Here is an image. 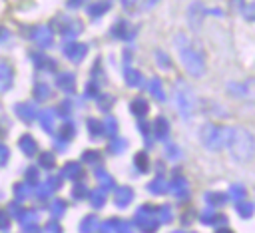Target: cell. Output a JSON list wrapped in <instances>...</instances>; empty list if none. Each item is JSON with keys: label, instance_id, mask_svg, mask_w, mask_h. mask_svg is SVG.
<instances>
[{"label": "cell", "instance_id": "obj_1", "mask_svg": "<svg viewBox=\"0 0 255 233\" xmlns=\"http://www.w3.org/2000/svg\"><path fill=\"white\" fill-rule=\"evenodd\" d=\"M225 147L229 149L231 157L237 161H247L253 157L255 153V139L253 135L243 129V127H229V135H227V143Z\"/></svg>", "mask_w": 255, "mask_h": 233}, {"label": "cell", "instance_id": "obj_2", "mask_svg": "<svg viewBox=\"0 0 255 233\" xmlns=\"http://www.w3.org/2000/svg\"><path fill=\"white\" fill-rule=\"evenodd\" d=\"M177 48H179V54H181V62L185 66V70L193 76H203V60L201 56L191 48V44L185 42L183 36H177Z\"/></svg>", "mask_w": 255, "mask_h": 233}, {"label": "cell", "instance_id": "obj_3", "mask_svg": "<svg viewBox=\"0 0 255 233\" xmlns=\"http://www.w3.org/2000/svg\"><path fill=\"white\" fill-rule=\"evenodd\" d=\"M227 135H229V127H221L213 123H207L201 127V141L209 149H221L227 143Z\"/></svg>", "mask_w": 255, "mask_h": 233}, {"label": "cell", "instance_id": "obj_4", "mask_svg": "<svg viewBox=\"0 0 255 233\" xmlns=\"http://www.w3.org/2000/svg\"><path fill=\"white\" fill-rule=\"evenodd\" d=\"M229 92H233L235 96H241L245 100L255 102V78H249V80H245L241 84H231Z\"/></svg>", "mask_w": 255, "mask_h": 233}, {"label": "cell", "instance_id": "obj_5", "mask_svg": "<svg viewBox=\"0 0 255 233\" xmlns=\"http://www.w3.org/2000/svg\"><path fill=\"white\" fill-rule=\"evenodd\" d=\"M175 100H177V106H179V112L183 116H189L191 110H193V98H191V92L187 88L181 86V90L175 92Z\"/></svg>", "mask_w": 255, "mask_h": 233}, {"label": "cell", "instance_id": "obj_6", "mask_svg": "<svg viewBox=\"0 0 255 233\" xmlns=\"http://www.w3.org/2000/svg\"><path fill=\"white\" fill-rule=\"evenodd\" d=\"M62 50H64V54H66L70 60H74V62L82 60V58L86 56V52H88V48H86L84 44H78V42H68Z\"/></svg>", "mask_w": 255, "mask_h": 233}, {"label": "cell", "instance_id": "obj_7", "mask_svg": "<svg viewBox=\"0 0 255 233\" xmlns=\"http://www.w3.org/2000/svg\"><path fill=\"white\" fill-rule=\"evenodd\" d=\"M32 40L40 46H50L52 44V32L48 26H38L34 32H32Z\"/></svg>", "mask_w": 255, "mask_h": 233}, {"label": "cell", "instance_id": "obj_8", "mask_svg": "<svg viewBox=\"0 0 255 233\" xmlns=\"http://www.w3.org/2000/svg\"><path fill=\"white\" fill-rule=\"evenodd\" d=\"M14 112H16V116H18L22 121H32V119L36 117V114H38L32 104H18V106L14 108Z\"/></svg>", "mask_w": 255, "mask_h": 233}, {"label": "cell", "instance_id": "obj_9", "mask_svg": "<svg viewBox=\"0 0 255 233\" xmlns=\"http://www.w3.org/2000/svg\"><path fill=\"white\" fill-rule=\"evenodd\" d=\"M131 197H133V191L129 187H120V189H116V195H114V199H116V203L120 207L128 205L131 201Z\"/></svg>", "mask_w": 255, "mask_h": 233}, {"label": "cell", "instance_id": "obj_10", "mask_svg": "<svg viewBox=\"0 0 255 233\" xmlns=\"http://www.w3.org/2000/svg\"><path fill=\"white\" fill-rule=\"evenodd\" d=\"M56 82H58V86H60L64 92H72L74 86H76V78H74L72 74H60Z\"/></svg>", "mask_w": 255, "mask_h": 233}, {"label": "cell", "instance_id": "obj_11", "mask_svg": "<svg viewBox=\"0 0 255 233\" xmlns=\"http://www.w3.org/2000/svg\"><path fill=\"white\" fill-rule=\"evenodd\" d=\"M54 116H56L54 110H42L40 112V119H42V127L44 129H48V131L54 129Z\"/></svg>", "mask_w": 255, "mask_h": 233}, {"label": "cell", "instance_id": "obj_12", "mask_svg": "<svg viewBox=\"0 0 255 233\" xmlns=\"http://www.w3.org/2000/svg\"><path fill=\"white\" fill-rule=\"evenodd\" d=\"M12 82V70L8 64H0V90H6Z\"/></svg>", "mask_w": 255, "mask_h": 233}, {"label": "cell", "instance_id": "obj_13", "mask_svg": "<svg viewBox=\"0 0 255 233\" xmlns=\"http://www.w3.org/2000/svg\"><path fill=\"white\" fill-rule=\"evenodd\" d=\"M20 149L26 153V155H32L34 151H36V143H34V139L30 137V135H22V139H20Z\"/></svg>", "mask_w": 255, "mask_h": 233}, {"label": "cell", "instance_id": "obj_14", "mask_svg": "<svg viewBox=\"0 0 255 233\" xmlns=\"http://www.w3.org/2000/svg\"><path fill=\"white\" fill-rule=\"evenodd\" d=\"M80 163H68V165H64V171H62V177H66V179H76L78 175H80Z\"/></svg>", "mask_w": 255, "mask_h": 233}, {"label": "cell", "instance_id": "obj_15", "mask_svg": "<svg viewBox=\"0 0 255 233\" xmlns=\"http://www.w3.org/2000/svg\"><path fill=\"white\" fill-rule=\"evenodd\" d=\"M96 227H98V219H96L94 215H88V217L80 223V231H82V233H94Z\"/></svg>", "mask_w": 255, "mask_h": 233}, {"label": "cell", "instance_id": "obj_16", "mask_svg": "<svg viewBox=\"0 0 255 233\" xmlns=\"http://www.w3.org/2000/svg\"><path fill=\"white\" fill-rule=\"evenodd\" d=\"M96 177H98V181H100V189H102V191H106V189H110V187L114 185L112 177H110L106 171H102V169L96 171Z\"/></svg>", "mask_w": 255, "mask_h": 233}, {"label": "cell", "instance_id": "obj_17", "mask_svg": "<svg viewBox=\"0 0 255 233\" xmlns=\"http://www.w3.org/2000/svg\"><path fill=\"white\" fill-rule=\"evenodd\" d=\"M108 8H110V2H108V0H104V2H96V4L90 6L88 14H90V16H100V14H104Z\"/></svg>", "mask_w": 255, "mask_h": 233}, {"label": "cell", "instance_id": "obj_18", "mask_svg": "<svg viewBox=\"0 0 255 233\" xmlns=\"http://www.w3.org/2000/svg\"><path fill=\"white\" fill-rule=\"evenodd\" d=\"M88 129H90V133L96 135V137H100V135L106 133V131H104V123L98 121V119H90V121H88Z\"/></svg>", "mask_w": 255, "mask_h": 233}, {"label": "cell", "instance_id": "obj_19", "mask_svg": "<svg viewBox=\"0 0 255 233\" xmlns=\"http://www.w3.org/2000/svg\"><path fill=\"white\" fill-rule=\"evenodd\" d=\"M131 112H133L135 116H143V114L147 112V106H145V102H143L141 98L133 100V102H131Z\"/></svg>", "mask_w": 255, "mask_h": 233}, {"label": "cell", "instance_id": "obj_20", "mask_svg": "<svg viewBox=\"0 0 255 233\" xmlns=\"http://www.w3.org/2000/svg\"><path fill=\"white\" fill-rule=\"evenodd\" d=\"M34 96H36V100L44 102V100H48V96H50V88L44 86V84H38L36 90H34Z\"/></svg>", "mask_w": 255, "mask_h": 233}, {"label": "cell", "instance_id": "obj_21", "mask_svg": "<svg viewBox=\"0 0 255 233\" xmlns=\"http://www.w3.org/2000/svg\"><path fill=\"white\" fill-rule=\"evenodd\" d=\"M64 211H66V205H64V201H60V199L52 201V205H50V213H52V217H60Z\"/></svg>", "mask_w": 255, "mask_h": 233}, {"label": "cell", "instance_id": "obj_22", "mask_svg": "<svg viewBox=\"0 0 255 233\" xmlns=\"http://www.w3.org/2000/svg\"><path fill=\"white\" fill-rule=\"evenodd\" d=\"M126 82H128L129 86H137V84L141 82V76H139L135 70H126Z\"/></svg>", "mask_w": 255, "mask_h": 233}, {"label": "cell", "instance_id": "obj_23", "mask_svg": "<svg viewBox=\"0 0 255 233\" xmlns=\"http://www.w3.org/2000/svg\"><path fill=\"white\" fill-rule=\"evenodd\" d=\"M92 203H94L96 207H102V205H104V191H102V189H96V191L92 193Z\"/></svg>", "mask_w": 255, "mask_h": 233}, {"label": "cell", "instance_id": "obj_24", "mask_svg": "<svg viewBox=\"0 0 255 233\" xmlns=\"http://www.w3.org/2000/svg\"><path fill=\"white\" fill-rule=\"evenodd\" d=\"M149 92L155 96V98H163V94H161V86H159V82L157 80H151V84H149Z\"/></svg>", "mask_w": 255, "mask_h": 233}, {"label": "cell", "instance_id": "obj_25", "mask_svg": "<svg viewBox=\"0 0 255 233\" xmlns=\"http://www.w3.org/2000/svg\"><path fill=\"white\" fill-rule=\"evenodd\" d=\"M112 34H114V36H126V38H128V24H124V22L116 24V28H114Z\"/></svg>", "mask_w": 255, "mask_h": 233}, {"label": "cell", "instance_id": "obj_26", "mask_svg": "<svg viewBox=\"0 0 255 233\" xmlns=\"http://www.w3.org/2000/svg\"><path fill=\"white\" fill-rule=\"evenodd\" d=\"M124 145H126V141H124V139L114 137V139H112V143H110V149H112V151H122V149H124Z\"/></svg>", "mask_w": 255, "mask_h": 233}, {"label": "cell", "instance_id": "obj_27", "mask_svg": "<svg viewBox=\"0 0 255 233\" xmlns=\"http://www.w3.org/2000/svg\"><path fill=\"white\" fill-rule=\"evenodd\" d=\"M40 165L52 167V165H54V155H52V153H44V155L40 157Z\"/></svg>", "mask_w": 255, "mask_h": 233}, {"label": "cell", "instance_id": "obj_28", "mask_svg": "<svg viewBox=\"0 0 255 233\" xmlns=\"http://www.w3.org/2000/svg\"><path fill=\"white\" fill-rule=\"evenodd\" d=\"M133 163H135L139 169H145V165H147V157H145V153H137L135 159H133Z\"/></svg>", "mask_w": 255, "mask_h": 233}, {"label": "cell", "instance_id": "obj_29", "mask_svg": "<svg viewBox=\"0 0 255 233\" xmlns=\"http://www.w3.org/2000/svg\"><path fill=\"white\" fill-rule=\"evenodd\" d=\"M14 193H16L20 199L26 197V195H28V185H26V183H18V185L14 187Z\"/></svg>", "mask_w": 255, "mask_h": 233}, {"label": "cell", "instance_id": "obj_30", "mask_svg": "<svg viewBox=\"0 0 255 233\" xmlns=\"http://www.w3.org/2000/svg\"><path fill=\"white\" fill-rule=\"evenodd\" d=\"M112 102H114L112 96H102V98H100V108H102V110H108Z\"/></svg>", "mask_w": 255, "mask_h": 233}, {"label": "cell", "instance_id": "obj_31", "mask_svg": "<svg viewBox=\"0 0 255 233\" xmlns=\"http://www.w3.org/2000/svg\"><path fill=\"white\" fill-rule=\"evenodd\" d=\"M116 129H118V125H116L114 119H108V121L104 123V131H108V133H116Z\"/></svg>", "mask_w": 255, "mask_h": 233}, {"label": "cell", "instance_id": "obj_32", "mask_svg": "<svg viewBox=\"0 0 255 233\" xmlns=\"http://www.w3.org/2000/svg\"><path fill=\"white\" fill-rule=\"evenodd\" d=\"M72 131H74L72 123H70V121H64V125H62V135H64V137H70Z\"/></svg>", "mask_w": 255, "mask_h": 233}, {"label": "cell", "instance_id": "obj_33", "mask_svg": "<svg viewBox=\"0 0 255 233\" xmlns=\"http://www.w3.org/2000/svg\"><path fill=\"white\" fill-rule=\"evenodd\" d=\"M84 161H86V163L98 161V153H96V151H86V153H84Z\"/></svg>", "mask_w": 255, "mask_h": 233}, {"label": "cell", "instance_id": "obj_34", "mask_svg": "<svg viewBox=\"0 0 255 233\" xmlns=\"http://www.w3.org/2000/svg\"><path fill=\"white\" fill-rule=\"evenodd\" d=\"M155 133H157V135H163V133H165V121H163V119H157V121H155Z\"/></svg>", "mask_w": 255, "mask_h": 233}, {"label": "cell", "instance_id": "obj_35", "mask_svg": "<svg viewBox=\"0 0 255 233\" xmlns=\"http://www.w3.org/2000/svg\"><path fill=\"white\" fill-rule=\"evenodd\" d=\"M6 159H8V149H6V145L0 143V165H4Z\"/></svg>", "mask_w": 255, "mask_h": 233}, {"label": "cell", "instance_id": "obj_36", "mask_svg": "<svg viewBox=\"0 0 255 233\" xmlns=\"http://www.w3.org/2000/svg\"><path fill=\"white\" fill-rule=\"evenodd\" d=\"M8 225H10L8 215L6 213H0V229H8Z\"/></svg>", "mask_w": 255, "mask_h": 233}, {"label": "cell", "instance_id": "obj_37", "mask_svg": "<svg viewBox=\"0 0 255 233\" xmlns=\"http://www.w3.org/2000/svg\"><path fill=\"white\" fill-rule=\"evenodd\" d=\"M88 191H86V187L84 185H78L76 189H74V197H84Z\"/></svg>", "mask_w": 255, "mask_h": 233}, {"label": "cell", "instance_id": "obj_38", "mask_svg": "<svg viewBox=\"0 0 255 233\" xmlns=\"http://www.w3.org/2000/svg\"><path fill=\"white\" fill-rule=\"evenodd\" d=\"M46 233H60V227H58V223H48V227H46Z\"/></svg>", "mask_w": 255, "mask_h": 233}, {"label": "cell", "instance_id": "obj_39", "mask_svg": "<svg viewBox=\"0 0 255 233\" xmlns=\"http://www.w3.org/2000/svg\"><path fill=\"white\" fill-rule=\"evenodd\" d=\"M24 233H40V231H38V227H36V225H32V227H30V225H26Z\"/></svg>", "mask_w": 255, "mask_h": 233}, {"label": "cell", "instance_id": "obj_40", "mask_svg": "<svg viewBox=\"0 0 255 233\" xmlns=\"http://www.w3.org/2000/svg\"><path fill=\"white\" fill-rule=\"evenodd\" d=\"M8 38V30L6 28H0V42H4Z\"/></svg>", "mask_w": 255, "mask_h": 233}, {"label": "cell", "instance_id": "obj_41", "mask_svg": "<svg viewBox=\"0 0 255 233\" xmlns=\"http://www.w3.org/2000/svg\"><path fill=\"white\" fill-rule=\"evenodd\" d=\"M82 2H84V0H68V6H70V8H74V6H80Z\"/></svg>", "mask_w": 255, "mask_h": 233}, {"label": "cell", "instance_id": "obj_42", "mask_svg": "<svg viewBox=\"0 0 255 233\" xmlns=\"http://www.w3.org/2000/svg\"><path fill=\"white\" fill-rule=\"evenodd\" d=\"M36 177H38V171H36V169H34V171H28V179L36 181Z\"/></svg>", "mask_w": 255, "mask_h": 233}, {"label": "cell", "instance_id": "obj_43", "mask_svg": "<svg viewBox=\"0 0 255 233\" xmlns=\"http://www.w3.org/2000/svg\"><path fill=\"white\" fill-rule=\"evenodd\" d=\"M122 4H124V6H133L135 0H122Z\"/></svg>", "mask_w": 255, "mask_h": 233}]
</instances>
